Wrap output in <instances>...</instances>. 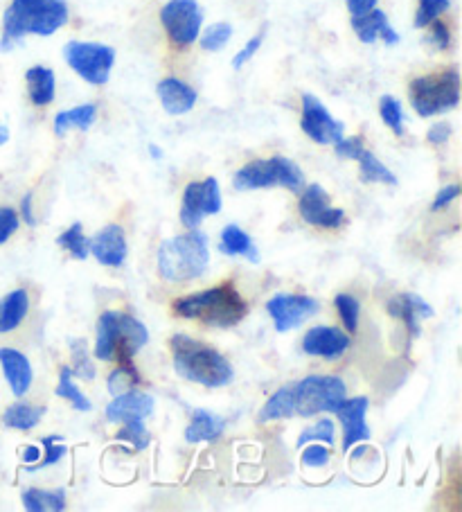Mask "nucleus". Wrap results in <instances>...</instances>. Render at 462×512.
I'll return each instance as SVG.
<instances>
[{"mask_svg": "<svg viewBox=\"0 0 462 512\" xmlns=\"http://www.w3.org/2000/svg\"><path fill=\"white\" fill-rule=\"evenodd\" d=\"M68 23L66 0H12L3 16L0 52H10L28 34L50 37Z\"/></svg>", "mask_w": 462, "mask_h": 512, "instance_id": "f257e3e1", "label": "nucleus"}, {"mask_svg": "<svg viewBox=\"0 0 462 512\" xmlns=\"http://www.w3.org/2000/svg\"><path fill=\"white\" fill-rule=\"evenodd\" d=\"M174 370L188 382L201 384L206 388H221L233 382V366L208 343H201L185 334H174L170 339Z\"/></svg>", "mask_w": 462, "mask_h": 512, "instance_id": "f03ea898", "label": "nucleus"}, {"mask_svg": "<svg viewBox=\"0 0 462 512\" xmlns=\"http://www.w3.org/2000/svg\"><path fill=\"white\" fill-rule=\"evenodd\" d=\"M174 312L183 319L201 321L212 328H235L246 319L248 303L233 282H224L219 287L179 298L174 303Z\"/></svg>", "mask_w": 462, "mask_h": 512, "instance_id": "7ed1b4c3", "label": "nucleus"}, {"mask_svg": "<svg viewBox=\"0 0 462 512\" xmlns=\"http://www.w3.org/2000/svg\"><path fill=\"white\" fill-rule=\"evenodd\" d=\"M208 262V235L197 231V228L165 240L158 249V271L167 282L197 280L208 269Z\"/></svg>", "mask_w": 462, "mask_h": 512, "instance_id": "20e7f679", "label": "nucleus"}, {"mask_svg": "<svg viewBox=\"0 0 462 512\" xmlns=\"http://www.w3.org/2000/svg\"><path fill=\"white\" fill-rule=\"evenodd\" d=\"M411 104L420 118H433L456 109L460 104L458 68L442 70L435 75H422L411 82Z\"/></svg>", "mask_w": 462, "mask_h": 512, "instance_id": "39448f33", "label": "nucleus"}, {"mask_svg": "<svg viewBox=\"0 0 462 512\" xmlns=\"http://www.w3.org/2000/svg\"><path fill=\"white\" fill-rule=\"evenodd\" d=\"M233 185L239 192L282 185V188L300 194V190L305 188V174H302L300 167L293 163L291 158L273 156V158H262V161L246 163L242 170L235 174Z\"/></svg>", "mask_w": 462, "mask_h": 512, "instance_id": "423d86ee", "label": "nucleus"}, {"mask_svg": "<svg viewBox=\"0 0 462 512\" xmlns=\"http://www.w3.org/2000/svg\"><path fill=\"white\" fill-rule=\"evenodd\" d=\"M147 341L149 332L138 319L124 312H104L97 321L95 357L109 361L118 346H129L133 352H138L147 346Z\"/></svg>", "mask_w": 462, "mask_h": 512, "instance_id": "0eeeda50", "label": "nucleus"}, {"mask_svg": "<svg viewBox=\"0 0 462 512\" xmlns=\"http://www.w3.org/2000/svg\"><path fill=\"white\" fill-rule=\"evenodd\" d=\"M345 384L334 375H309L300 382H293V404L296 416L314 418L318 413H334L336 406L345 400Z\"/></svg>", "mask_w": 462, "mask_h": 512, "instance_id": "6e6552de", "label": "nucleus"}, {"mask_svg": "<svg viewBox=\"0 0 462 512\" xmlns=\"http://www.w3.org/2000/svg\"><path fill=\"white\" fill-rule=\"evenodd\" d=\"M66 64L93 86H104L109 82L115 64V50L104 43L70 41L64 48Z\"/></svg>", "mask_w": 462, "mask_h": 512, "instance_id": "1a4fd4ad", "label": "nucleus"}, {"mask_svg": "<svg viewBox=\"0 0 462 512\" xmlns=\"http://www.w3.org/2000/svg\"><path fill=\"white\" fill-rule=\"evenodd\" d=\"M161 23L174 46L188 48L199 39L203 12L197 0H170L161 10Z\"/></svg>", "mask_w": 462, "mask_h": 512, "instance_id": "9d476101", "label": "nucleus"}, {"mask_svg": "<svg viewBox=\"0 0 462 512\" xmlns=\"http://www.w3.org/2000/svg\"><path fill=\"white\" fill-rule=\"evenodd\" d=\"M221 210V190L217 179L194 181L183 192L181 203V224L192 231L199 228L201 222Z\"/></svg>", "mask_w": 462, "mask_h": 512, "instance_id": "9b49d317", "label": "nucleus"}, {"mask_svg": "<svg viewBox=\"0 0 462 512\" xmlns=\"http://www.w3.org/2000/svg\"><path fill=\"white\" fill-rule=\"evenodd\" d=\"M318 310H321L318 300H314L312 296L298 294H278L266 303V312L271 314L275 330L280 334L300 328L302 323L316 316Z\"/></svg>", "mask_w": 462, "mask_h": 512, "instance_id": "f8f14e48", "label": "nucleus"}, {"mask_svg": "<svg viewBox=\"0 0 462 512\" xmlns=\"http://www.w3.org/2000/svg\"><path fill=\"white\" fill-rule=\"evenodd\" d=\"M300 127L318 145H334L343 138V122L330 116L325 104L316 95H302V118Z\"/></svg>", "mask_w": 462, "mask_h": 512, "instance_id": "ddd939ff", "label": "nucleus"}, {"mask_svg": "<svg viewBox=\"0 0 462 512\" xmlns=\"http://www.w3.org/2000/svg\"><path fill=\"white\" fill-rule=\"evenodd\" d=\"M298 210L300 217L305 219L307 224L318 228H330V231H334V228H339L345 222L343 210L330 206V197H327L323 185L318 183L307 185V188L300 192Z\"/></svg>", "mask_w": 462, "mask_h": 512, "instance_id": "4468645a", "label": "nucleus"}, {"mask_svg": "<svg viewBox=\"0 0 462 512\" xmlns=\"http://www.w3.org/2000/svg\"><path fill=\"white\" fill-rule=\"evenodd\" d=\"M368 397H345V400L336 406L334 413L343 425V449L350 452L354 445L366 443L370 440V429L366 425L368 413Z\"/></svg>", "mask_w": 462, "mask_h": 512, "instance_id": "2eb2a0df", "label": "nucleus"}, {"mask_svg": "<svg viewBox=\"0 0 462 512\" xmlns=\"http://www.w3.org/2000/svg\"><path fill=\"white\" fill-rule=\"evenodd\" d=\"M154 411V397L138 391H124L113 397V402L106 406V420L115 425H127V422L145 420Z\"/></svg>", "mask_w": 462, "mask_h": 512, "instance_id": "dca6fc26", "label": "nucleus"}, {"mask_svg": "<svg viewBox=\"0 0 462 512\" xmlns=\"http://www.w3.org/2000/svg\"><path fill=\"white\" fill-rule=\"evenodd\" d=\"M388 314L395 316V319H402L408 330V337L417 339L422 334V321L431 319L435 312L417 294H399L393 300H388Z\"/></svg>", "mask_w": 462, "mask_h": 512, "instance_id": "f3484780", "label": "nucleus"}, {"mask_svg": "<svg viewBox=\"0 0 462 512\" xmlns=\"http://www.w3.org/2000/svg\"><path fill=\"white\" fill-rule=\"evenodd\" d=\"M350 348V337L339 328H325V325H318L312 328L305 339H302V350L305 355L312 357H325V359H339L345 350Z\"/></svg>", "mask_w": 462, "mask_h": 512, "instance_id": "a211bd4d", "label": "nucleus"}, {"mask_svg": "<svg viewBox=\"0 0 462 512\" xmlns=\"http://www.w3.org/2000/svg\"><path fill=\"white\" fill-rule=\"evenodd\" d=\"M127 251V237L118 224L102 228L91 240V255L104 267H120L127 260Z\"/></svg>", "mask_w": 462, "mask_h": 512, "instance_id": "6ab92c4d", "label": "nucleus"}, {"mask_svg": "<svg viewBox=\"0 0 462 512\" xmlns=\"http://www.w3.org/2000/svg\"><path fill=\"white\" fill-rule=\"evenodd\" d=\"M156 91L158 97H161L163 109L170 113V116H185V113H190L194 109V104H197V91L176 77L163 79Z\"/></svg>", "mask_w": 462, "mask_h": 512, "instance_id": "aec40b11", "label": "nucleus"}, {"mask_svg": "<svg viewBox=\"0 0 462 512\" xmlns=\"http://www.w3.org/2000/svg\"><path fill=\"white\" fill-rule=\"evenodd\" d=\"M352 30L363 43H375L379 39H384L388 46L399 43V34L390 28L386 14L377 10V7L361 16H352Z\"/></svg>", "mask_w": 462, "mask_h": 512, "instance_id": "412c9836", "label": "nucleus"}, {"mask_svg": "<svg viewBox=\"0 0 462 512\" xmlns=\"http://www.w3.org/2000/svg\"><path fill=\"white\" fill-rule=\"evenodd\" d=\"M0 366H3L7 384H10L12 393L16 397H23L30 391L32 364H30V359L23 355V352L14 350V348H0Z\"/></svg>", "mask_w": 462, "mask_h": 512, "instance_id": "4be33fe9", "label": "nucleus"}, {"mask_svg": "<svg viewBox=\"0 0 462 512\" xmlns=\"http://www.w3.org/2000/svg\"><path fill=\"white\" fill-rule=\"evenodd\" d=\"M25 82H28V95L34 107H48L55 100L57 79L55 73L46 66H34L25 73Z\"/></svg>", "mask_w": 462, "mask_h": 512, "instance_id": "5701e85b", "label": "nucleus"}, {"mask_svg": "<svg viewBox=\"0 0 462 512\" xmlns=\"http://www.w3.org/2000/svg\"><path fill=\"white\" fill-rule=\"evenodd\" d=\"M30 310V296L25 289H16L0 300V334L19 328Z\"/></svg>", "mask_w": 462, "mask_h": 512, "instance_id": "b1692460", "label": "nucleus"}, {"mask_svg": "<svg viewBox=\"0 0 462 512\" xmlns=\"http://www.w3.org/2000/svg\"><path fill=\"white\" fill-rule=\"evenodd\" d=\"M226 420L212 416L210 411L197 409L192 413V422L190 427L185 429V440L192 445L197 443H210V440H217L221 434H224Z\"/></svg>", "mask_w": 462, "mask_h": 512, "instance_id": "393cba45", "label": "nucleus"}, {"mask_svg": "<svg viewBox=\"0 0 462 512\" xmlns=\"http://www.w3.org/2000/svg\"><path fill=\"white\" fill-rule=\"evenodd\" d=\"M97 120V107L95 104H79V107H73L68 111L57 113L55 118V134L57 136H66L68 131L79 129L86 131L95 125Z\"/></svg>", "mask_w": 462, "mask_h": 512, "instance_id": "a878e982", "label": "nucleus"}, {"mask_svg": "<svg viewBox=\"0 0 462 512\" xmlns=\"http://www.w3.org/2000/svg\"><path fill=\"white\" fill-rule=\"evenodd\" d=\"M219 249L226 255H244V258L253 264L260 262V253H257L253 240L235 224H230L224 228V231H221Z\"/></svg>", "mask_w": 462, "mask_h": 512, "instance_id": "bb28decb", "label": "nucleus"}, {"mask_svg": "<svg viewBox=\"0 0 462 512\" xmlns=\"http://www.w3.org/2000/svg\"><path fill=\"white\" fill-rule=\"evenodd\" d=\"M296 416V404H293V384L278 388L269 402L262 406L260 422H273L282 418Z\"/></svg>", "mask_w": 462, "mask_h": 512, "instance_id": "cd10ccee", "label": "nucleus"}, {"mask_svg": "<svg viewBox=\"0 0 462 512\" xmlns=\"http://www.w3.org/2000/svg\"><path fill=\"white\" fill-rule=\"evenodd\" d=\"M23 508L30 512H46V510H66V488L59 490H25L23 492Z\"/></svg>", "mask_w": 462, "mask_h": 512, "instance_id": "c85d7f7f", "label": "nucleus"}, {"mask_svg": "<svg viewBox=\"0 0 462 512\" xmlns=\"http://www.w3.org/2000/svg\"><path fill=\"white\" fill-rule=\"evenodd\" d=\"M43 413L46 409L43 406H32V404H12L10 409L3 413V425L10 429H19V431H30L41 422Z\"/></svg>", "mask_w": 462, "mask_h": 512, "instance_id": "c756f323", "label": "nucleus"}, {"mask_svg": "<svg viewBox=\"0 0 462 512\" xmlns=\"http://www.w3.org/2000/svg\"><path fill=\"white\" fill-rule=\"evenodd\" d=\"M359 174H361V181L366 183H386V185H397V176L388 170V167L379 161V158L368 152V149H363L359 154Z\"/></svg>", "mask_w": 462, "mask_h": 512, "instance_id": "7c9ffc66", "label": "nucleus"}, {"mask_svg": "<svg viewBox=\"0 0 462 512\" xmlns=\"http://www.w3.org/2000/svg\"><path fill=\"white\" fill-rule=\"evenodd\" d=\"M57 244L61 246L64 251H70L75 260H86L88 255H91V240L84 235L82 231V224L75 222L73 226L68 228V231L61 233L57 237Z\"/></svg>", "mask_w": 462, "mask_h": 512, "instance_id": "2f4dec72", "label": "nucleus"}, {"mask_svg": "<svg viewBox=\"0 0 462 512\" xmlns=\"http://www.w3.org/2000/svg\"><path fill=\"white\" fill-rule=\"evenodd\" d=\"M57 395L64 397V400H68L70 404L75 406L77 411H84L86 413V411L93 409L91 400H88V397L75 386V382H73V368H68V366L61 368V373H59Z\"/></svg>", "mask_w": 462, "mask_h": 512, "instance_id": "473e14b6", "label": "nucleus"}, {"mask_svg": "<svg viewBox=\"0 0 462 512\" xmlns=\"http://www.w3.org/2000/svg\"><path fill=\"white\" fill-rule=\"evenodd\" d=\"M379 116L395 136H404V109H402V102H399L397 97H393V95L381 97Z\"/></svg>", "mask_w": 462, "mask_h": 512, "instance_id": "72a5a7b5", "label": "nucleus"}, {"mask_svg": "<svg viewBox=\"0 0 462 512\" xmlns=\"http://www.w3.org/2000/svg\"><path fill=\"white\" fill-rule=\"evenodd\" d=\"M70 355H73V375L82 379H95L97 370L93 366L91 357H88V348L84 339H70Z\"/></svg>", "mask_w": 462, "mask_h": 512, "instance_id": "f704fd0d", "label": "nucleus"}, {"mask_svg": "<svg viewBox=\"0 0 462 512\" xmlns=\"http://www.w3.org/2000/svg\"><path fill=\"white\" fill-rule=\"evenodd\" d=\"M307 443H325V445H334V422L332 420H318V425L307 427L302 431L298 438V447H305Z\"/></svg>", "mask_w": 462, "mask_h": 512, "instance_id": "c9c22d12", "label": "nucleus"}, {"mask_svg": "<svg viewBox=\"0 0 462 512\" xmlns=\"http://www.w3.org/2000/svg\"><path fill=\"white\" fill-rule=\"evenodd\" d=\"M449 10V0H417V14H415V28H426L435 19Z\"/></svg>", "mask_w": 462, "mask_h": 512, "instance_id": "e433bc0d", "label": "nucleus"}, {"mask_svg": "<svg viewBox=\"0 0 462 512\" xmlns=\"http://www.w3.org/2000/svg\"><path fill=\"white\" fill-rule=\"evenodd\" d=\"M336 310L341 314V321L348 332H357L359 328V300L350 294H339L334 298Z\"/></svg>", "mask_w": 462, "mask_h": 512, "instance_id": "4c0bfd02", "label": "nucleus"}, {"mask_svg": "<svg viewBox=\"0 0 462 512\" xmlns=\"http://www.w3.org/2000/svg\"><path fill=\"white\" fill-rule=\"evenodd\" d=\"M230 37H233V28L228 23H215L203 32L201 48L208 52H219L230 41Z\"/></svg>", "mask_w": 462, "mask_h": 512, "instance_id": "58836bf2", "label": "nucleus"}, {"mask_svg": "<svg viewBox=\"0 0 462 512\" xmlns=\"http://www.w3.org/2000/svg\"><path fill=\"white\" fill-rule=\"evenodd\" d=\"M118 440H124V443H129L133 449H145L151 443V436L145 425H142V420H136L124 425V429L118 434Z\"/></svg>", "mask_w": 462, "mask_h": 512, "instance_id": "ea45409f", "label": "nucleus"}, {"mask_svg": "<svg viewBox=\"0 0 462 512\" xmlns=\"http://www.w3.org/2000/svg\"><path fill=\"white\" fill-rule=\"evenodd\" d=\"M43 449H46V456H43V461L37 463V467L55 465V463H59L61 458H64L66 452H68V447H66L64 438H61V436H48V438H43Z\"/></svg>", "mask_w": 462, "mask_h": 512, "instance_id": "a19ab883", "label": "nucleus"}, {"mask_svg": "<svg viewBox=\"0 0 462 512\" xmlns=\"http://www.w3.org/2000/svg\"><path fill=\"white\" fill-rule=\"evenodd\" d=\"M21 219L14 208H0V244H5L10 237L19 231Z\"/></svg>", "mask_w": 462, "mask_h": 512, "instance_id": "79ce46f5", "label": "nucleus"}, {"mask_svg": "<svg viewBox=\"0 0 462 512\" xmlns=\"http://www.w3.org/2000/svg\"><path fill=\"white\" fill-rule=\"evenodd\" d=\"M363 138L354 136V138H341L339 143H334V152L339 158H350V161H357L359 154L363 152Z\"/></svg>", "mask_w": 462, "mask_h": 512, "instance_id": "37998d69", "label": "nucleus"}, {"mask_svg": "<svg viewBox=\"0 0 462 512\" xmlns=\"http://www.w3.org/2000/svg\"><path fill=\"white\" fill-rule=\"evenodd\" d=\"M138 382H140L138 377H133L131 373H127V370L118 368V370H113L111 377H109V393L120 395V393H124V391H129V388H131L133 384H138Z\"/></svg>", "mask_w": 462, "mask_h": 512, "instance_id": "c03bdc74", "label": "nucleus"}, {"mask_svg": "<svg viewBox=\"0 0 462 512\" xmlns=\"http://www.w3.org/2000/svg\"><path fill=\"white\" fill-rule=\"evenodd\" d=\"M262 41H264V32H260L257 34V37H253L251 41L246 43V46L237 52L235 55V59H233V68L235 70H239V68H244L248 61H251L255 55H257V50L262 48Z\"/></svg>", "mask_w": 462, "mask_h": 512, "instance_id": "a18cd8bd", "label": "nucleus"}, {"mask_svg": "<svg viewBox=\"0 0 462 512\" xmlns=\"http://www.w3.org/2000/svg\"><path fill=\"white\" fill-rule=\"evenodd\" d=\"M302 463L307 467H323L330 463V449L321 447V443H314L312 447H307L305 452H302Z\"/></svg>", "mask_w": 462, "mask_h": 512, "instance_id": "49530a36", "label": "nucleus"}, {"mask_svg": "<svg viewBox=\"0 0 462 512\" xmlns=\"http://www.w3.org/2000/svg\"><path fill=\"white\" fill-rule=\"evenodd\" d=\"M431 25V32H429V41L433 43L438 50H447L451 46V32H449V25L442 23L435 19Z\"/></svg>", "mask_w": 462, "mask_h": 512, "instance_id": "de8ad7c7", "label": "nucleus"}, {"mask_svg": "<svg viewBox=\"0 0 462 512\" xmlns=\"http://www.w3.org/2000/svg\"><path fill=\"white\" fill-rule=\"evenodd\" d=\"M458 194H460V185H447V188H442L438 192V197H435L433 206H431L433 213H438V210L447 208L453 199H458Z\"/></svg>", "mask_w": 462, "mask_h": 512, "instance_id": "09e8293b", "label": "nucleus"}, {"mask_svg": "<svg viewBox=\"0 0 462 512\" xmlns=\"http://www.w3.org/2000/svg\"><path fill=\"white\" fill-rule=\"evenodd\" d=\"M451 136V125L447 122H438V125H433L429 129V134H426V140H429L431 145H444Z\"/></svg>", "mask_w": 462, "mask_h": 512, "instance_id": "8fccbe9b", "label": "nucleus"}, {"mask_svg": "<svg viewBox=\"0 0 462 512\" xmlns=\"http://www.w3.org/2000/svg\"><path fill=\"white\" fill-rule=\"evenodd\" d=\"M345 5H348V10L352 16H361L370 10H375L377 7V0H345Z\"/></svg>", "mask_w": 462, "mask_h": 512, "instance_id": "3c124183", "label": "nucleus"}, {"mask_svg": "<svg viewBox=\"0 0 462 512\" xmlns=\"http://www.w3.org/2000/svg\"><path fill=\"white\" fill-rule=\"evenodd\" d=\"M21 215L30 226H37V219H34V213H32V194H25V199L21 203Z\"/></svg>", "mask_w": 462, "mask_h": 512, "instance_id": "603ef678", "label": "nucleus"}, {"mask_svg": "<svg viewBox=\"0 0 462 512\" xmlns=\"http://www.w3.org/2000/svg\"><path fill=\"white\" fill-rule=\"evenodd\" d=\"M23 461L28 463V465H37L39 463V447H28L25 449V454H23Z\"/></svg>", "mask_w": 462, "mask_h": 512, "instance_id": "864d4df0", "label": "nucleus"}, {"mask_svg": "<svg viewBox=\"0 0 462 512\" xmlns=\"http://www.w3.org/2000/svg\"><path fill=\"white\" fill-rule=\"evenodd\" d=\"M7 140H10V131H7V127L0 122V147H3Z\"/></svg>", "mask_w": 462, "mask_h": 512, "instance_id": "5fc2aeb1", "label": "nucleus"}, {"mask_svg": "<svg viewBox=\"0 0 462 512\" xmlns=\"http://www.w3.org/2000/svg\"><path fill=\"white\" fill-rule=\"evenodd\" d=\"M149 154L154 156V158H161V156H163V152H161V149H158L156 145H149Z\"/></svg>", "mask_w": 462, "mask_h": 512, "instance_id": "6e6d98bb", "label": "nucleus"}, {"mask_svg": "<svg viewBox=\"0 0 462 512\" xmlns=\"http://www.w3.org/2000/svg\"><path fill=\"white\" fill-rule=\"evenodd\" d=\"M366 452H368V447H366V445H361V447L357 449V452H354V454H352V458H361V456H363V454H366Z\"/></svg>", "mask_w": 462, "mask_h": 512, "instance_id": "4d7b16f0", "label": "nucleus"}]
</instances>
